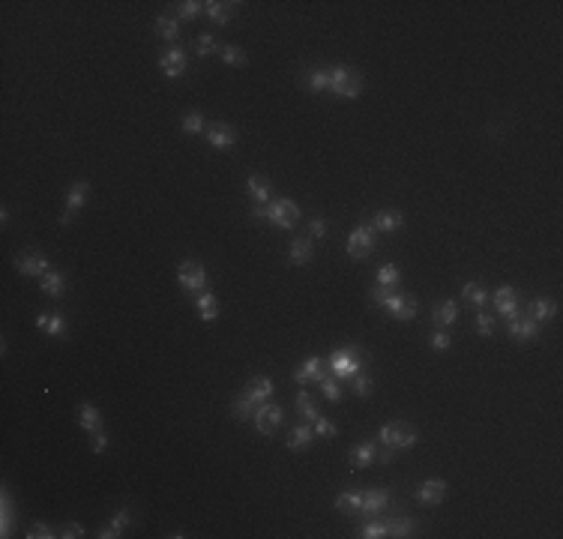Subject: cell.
I'll use <instances>...</instances> for the list:
<instances>
[{"label":"cell","mask_w":563,"mask_h":539,"mask_svg":"<svg viewBox=\"0 0 563 539\" xmlns=\"http://www.w3.org/2000/svg\"><path fill=\"white\" fill-rule=\"evenodd\" d=\"M246 192H249L252 201L267 204L270 198H273V186H270V180H264L261 174H249V180H246Z\"/></svg>","instance_id":"26"},{"label":"cell","mask_w":563,"mask_h":539,"mask_svg":"<svg viewBox=\"0 0 563 539\" xmlns=\"http://www.w3.org/2000/svg\"><path fill=\"white\" fill-rule=\"evenodd\" d=\"M330 375V366H326V357H308V359H303V363L297 366V372H294V381L303 386V384H308V381H315V384H321L324 377Z\"/></svg>","instance_id":"10"},{"label":"cell","mask_w":563,"mask_h":539,"mask_svg":"<svg viewBox=\"0 0 563 539\" xmlns=\"http://www.w3.org/2000/svg\"><path fill=\"white\" fill-rule=\"evenodd\" d=\"M15 267H18V273L21 276H45L51 270V261L42 255V252H30V255H21V258H15Z\"/></svg>","instance_id":"17"},{"label":"cell","mask_w":563,"mask_h":539,"mask_svg":"<svg viewBox=\"0 0 563 539\" xmlns=\"http://www.w3.org/2000/svg\"><path fill=\"white\" fill-rule=\"evenodd\" d=\"M371 300H375L378 305H384V309L393 314L396 321H414L416 318V296L411 294H398L396 287H378L375 285V291H371Z\"/></svg>","instance_id":"2"},{"label":"cell","mask_w":563,"mask_h":539,"mask_svg":"<svg viewBox=\"0 0 563 539\" xmlns=\"http://www.w3.org/2000/svg\"><path fill=\"white\" fill-rule=\"evenodd\" d=\"M198 314H201V321L204 323H213L216 318H219V303H216V296L213 291H204V294H198Z\"/></svg>","instance_id":"32"},{"label":"cell","mask_w":563,"mask_h":539,"mask_svg":"<svg viewBox=\"0 0 563 539\" xmlns=\"http://www.w3.org/2000/svg\"><path fill=\"white\" fill-rule=\"evenodd\" d=\"M306 87L312 90V93H324V90H330V69L326 66L308 69L306 72Z\"/></svg>","instance_id":"34"},{"label":"cell","mask_w":563,"mask_h":539,"mask_svg":"<svg viewBox=\"0 0 563 539\" xmlns=\"http://www.w3.org/2000/svg\"><path fill=\"white\" fill-rule=\"evenodd\" d=\"M321 390H324V399L326 401H342V386H339V381H333V377L330 375H326L324 377V381H321Z\"/></svg>","instance_id":"47"},{"label":"cell","mask_w":563,"mask_h":539,"mask_svg":"<svg viewBox=\"0 0 563 539\" xmlns=\"http://www.w3.org/2000/svg\"><path fill=\"white\" fill-rule=\"evenodd\" d=\"M389 503H393V491H387V489H369V491H362V516H369V518H375L380 516L384 509H389Z\"/></svg>","instance_id":"14"},{"label":"cell","mask_w":563,"mask_h":539,"mask_svg":"<svg viewBox=\"0 0 563 539\" xmlns=\"http://www.w3.org/2000/svg\"><path fill=\"white\" fill-rule=\"evenodd\" d=\"M402 282V270L396 264H380L378 267V287H398Z\"/></svg>","instance_id":"39"},{"label":"cell","mask_w":563,"mask_h":539,"mask_svg":"<svg viewBox=\"0 0 563 539\" xmlns=\"http://www.w3.org/2000/svg\"><path fill=\"white\" fill-rule=\"evenodd\" d=\"M129 524H132V512L129 509H117L114 516H111V521H108V524L99 530L96 536L99 539H117V536H123V530L129 527Z\"/></svg>","instance_id":"23"},{"label":"cell","mask_w":563,"mask_h":539,"mask_svg":"<svg viewBox=\"0 0 563 539\" xmlns=\"http://www.w3.org/2000/svg\"><path fill=\"white\" fill-rule=\"evenodd\" d=\"M429 345L432 350H438V354H443V350H450L452 348V336H450V330H434L432 336H429Z\"/></svg>","instance_id":"45"},{"label":"cell","mask_w":563,"mask_h":539,"mask_svg":"<svg viewBox=\"0 0 563 539\" xmlns=\"http://www.w3.org/2000/svg\"><path fill=\"white\" fill-rule=\"evenodd\" d=\"M252 219H267L273 228L290 231L299 222V207L290 201V198H279V201H270L267 207L255 204V207H252Z\"/></svg>","instance_id":"1"},{"label":"cell","mask_w":563,"mask_h":539,"mask_svg":"<svg viewBox=\"0 0 563 539\" xmlns=\"http://www.w3.org/2000/svg\"><path fill=\"white\" fill-rule=\"evenodd\" d=\"M219 48H222V45L216 42L213 33H201V36H198V42H195L198 57H210V54H219Z\"/></svg>","instance_id":"43"},{"label":"cell","mask_w":563,"mask_h":539,"mask_svg":"<svg viewBox=\"0 0 563 539\" xmlns=\"http://www.w3.org/2000/svg\"><path fill=\"white\" fill-rule=\"evenodd\" d=\"M351 381H353V395H357V399H369V395H371V386H375V377L360 368V372L353 375Z\"/></svg>","instance_id":"42"},{"label":"cell","mask_w":563,"mask_h":539,"mask_svg":"<svg viewBox=\"0 0 563 539\" xmlns=\"http://www.w3.org/2000/svg\"><path fill=\"white\" fill-rule=\"evenodd\" d=\"M57 536H63V539H81V536H84V527H81L78 521H69V524H63L57 530Z\"/></svg>","instance_id":"53"},{"label":"cell","mask_w":563,"mask_h":539,"mask_svg":"<svg viewBox=\"0 0 563 539\" xmlns=\"http://www.w3.org/2000/svg\"><path fill=\"white\" fill-rule=\"evenodd\" d=\"M348 458H351V467H353V471H362V467L375 464V458H378V444H375V440H362V444L351 446Z\"/></svg>","instance_id":"20"},{"label":"cell","mask_w":563,"mask_h":539,"mask_svg":"<svg viewBox=\"0 0 563 539\" xmlns=\"http://www.w3.org/2000/svg\"><path fill=\"white\" fill-rule=\"evenodd\" d=\"M315 258V246H312V237H297L290 243V264L297 267H306L308 261Z\"/></svg>","instance_id":"28"},{"label":"cell","mask_w":563,"mask_h":539,"mask_svg":"<svg viewBox=\"0 0 563 539\" xmlns=\"http://www.w3.org/2000/svg\"><path fill=\"white\" fill-rule=\"evenodd\" d=\"M204 138H207V144L210 147H216V150H228V147H234L237 144V129L234 126H228V123H207V132H204Z\"/></svg>","instance_id":"12"},{"label":"cell","mask_w":563,"mask_h":539,"mask_svg":"<svg viewBox=\"0 0 563 539\" xmlns=\"http://www.w3.org/2000/svg\"><path fill=\"white\" fill-rule=\"evenodd\" d=\"M312 426H315V435H317V437H326V440H330V437L339 435L335 422H333V419H326V417H317V419L312 422Z\"/></svg>","instance_id":"48"},{"label":"cell","mask_w":563,"mask_h":539,"mask_svg":"<svg viewBox=\"0 0 563 539\" xmlns=\"http://www.w3.org/2000/svg\"><path fill=\"white\" fill-rule=\"evenodd\" d=\"M461 294H465V300H468L470 305H479V309H483V305L488 303V291H486V287L479 285V282H468L465 287H461Z\"/></svg>","instance_id":"41"},{"label":"cell","mask_w":563,"mask_h":539,"mask_svg":"<svg viewBox=\"0 0 563 539\" xmlns=\"http://www.w3.org/2000/svg\"><path fill=\"white\" fill-rule=\"evenodd\" d=\"M414 530H416V521H414L411 516H393V518H387V536L407 539V536H414Z\"/></svg>","instance_id":"29"},{"label":"cell","mask_w":563,"mask_h":539,"mask_svg":"<svg viewBox=\"0 0 563 539\" xmlns=\"http://www.w3.org/2000/svg\"><path fill=\"white\" fill-rule=\"evenodd\" d=\"M255 408H258V404L252 401L249 395H243V393H240L237 399H234V404H231V413H234V419L246 422V419H252V417H255Z\"/></svg>","instance_id":"37"},{"label":"cell","mask_w":563,"mask_h":539,"mask_svg":"<svg viewBox=\"0 0 563 539\" xmlns=\"http://www.w3.org/2000/svg\"><path fill=\"white\" fill-rule=\"evenodd\" d=\"M219 57H222V63H228V66H246V63H249L246 51H243L240 45H222Z\"/></svg>","instance_id":"40"},{"label":"cell","mask_w":563,"mask_h":539,"mask_svg":"<svg viewBox=\"0 0 563 539\" xmlns=\"http://www.w3.org/2000/svg\"><path fill=\"white\" fill-rule=\"evenodd\" d=\"M360 536H362V539H384V536H387V518L378 521V516H375V518L369 521V524H362Z\"/></svg>","instance_id":"44"},{"label":"cell","mask_w":563,"mask_h":539,"mask_svg":"<svg viewBox=\"0 0 563 539\" xmlns=\"http://www.w3.org/2000/svg\"><path fill=\"white\" fill-rule=\"evenodd\" d=\"M39 282H42V294H48V296H60L66 291V278H63V273H57V270H48Z\"/></svg>","instance_id":"35"},{"label":"cell","mask_w":563,"mask_h":539,"mask_svg":"<svg viewBox=\"0 0 563 539\" xmlns=\"http://www.w3.org/2000/svg\"><path fill=\"white\" fill-rule=\"evenodd\" d=\"M506 330H510V336L515 341H522V345H524V341H533V339L539 336V323L533 321V318H522V314H519V318H513V321H506Z\"/></svg>","instance_id":"19"},{"label":"cell","mask_w":563,"mask_h":539,"mask_svg":"<svg viewBox=\"0 0 563 539\" xmlns=\"http://www.w3.org/2000/svg\"><path fill=\"white\" fill-rule=\"evenodd\" d=\"M159 69L165 72L168 78H180V75H183V72L189 69L186 51L180 48V45H174V48H168V51H162V54H159Z\"/></svg>","instance_id":"13"},{"label":"cell","mask_w":563,"mask_h":539,"mask_svg":"<svg viewBox=\"0 0 563 539\" xmlns=\"http://www.w3.org/2000/svg\"><path fill=\"white\" fill-rule=\"evenodd\" d=\"M78 422H81V428H84V431H99V428H102V413H99L96 404L81 401V408H78Z\"/></svg>","instance_id":"30"},{"label":"cell","mask_w":563,"mask_h":539,"mask_svg":"<svg viewBox=\"0 0 563 539\" xmlns=\"http://www.w3.org/2000/svg\"><path fill=\"white\" fill-rule=\"evenodd\" d=\"M477 332H479V336H486V339L495 332V318H492L488 312H479V314H477Z\"/></svg>","instance_id":"51"},{"label":"cell","mask_w":563,"mask_h":539,"mask_svg":"<svg viewBox=\"0 0 563 539\" xmlns=\"http://www.w3.org/2000/svg\"><path fill=\"white\" fill-rule=\"evenodd\" d=\"M557 314V303L548 300V296H537V300H530L528 305V318H533L537 323H546Z\"/></svg>","instance_id":"24"},{"label":"cell","mask_w":563,"mask_h":539,"mask_svg":"<svg viewBox=\"0 0 563 539\" xmlns=\"http://www.w3.org/2000/svg\"><path fill=\"white\" fill-rule=\"evenodd\" d=\"M312 444H315V428L308 426V422H299L288 437V449H294V453H306Z\"/></svg>","instance_id":"25"},{"label":"cell","mask_w":563,"mask_h":539,"mask_svg":"<svg viewBox=\"0 0 563 539\" xmlns=\"http://www.w3.org/2000/svg\"><path fill=\"white\" fill-rule=\"evenodd\" d=\"M344 252H348V258H353V261H366L371 252H375V228H369V225L353 228L348 234V240H344Z\"/></svg>","instance_id":"7"},{"label":"cell","mask_w":563,"mask_h":539,"mask_svg":"<svg viewBox=\"0 0 563 539\" xmlns=\"http://www.w3.org/2000/svg\"><path fill=\"white\" fill-rule=\"evenodd\" d=\"M297 410H299V417H303V422H315L321 413H317V404H315V399L308 395L306 390H299L297 393Z\"/></svg>","instance_id":"36"},{"label":"cell","mask_w":563,"mask_h":539,"mask_svg":"<svg viewBox=\"0 0 563 539\" xmlns=\"http://www.w3.org/2000/svg\"><path fill=\"white\" fill-rule=\"evenodd\" d=\"M330 90L335 96L342 99H357L362 93V78L357 69L344 66V63H339V66L330 69Z\"/></svg>","instance_id":"4"},{"label":"cell","mask_w":563,"mask_h":539,"mask_svg":"<svg viewBox=\"0 0 563 539\" xmlns=\"http://www.w3.org/2000/svg\"><path fill=\"white\" fill-rule=\"evenodd\" d=\"M308 234H312L315 240L326 237V219H324V216H312V219H308Z\"/></svg>","instance_id":"52"},{"label":"cell","mask_w":563,"mask_h":539,"mask_svg":"<svg viewBox=\"0 0 563 539\" xmlns=\"http://www.w3.org/2000/svg\"><path fill=\"white\" fill-rule=\"evenodd\" d=\"M378 440L389 449H411L416 444V428L407 426V422H387V426H380L378 431Z\"/></svg>","instance_id":"5"},{"label":"cell","mask_w":563,"mask_h":539,"mask_svg":"<svg viewBox=\"0 0 563 539\" xmlns=\"http://www.w3.org/2000/svg\"><path fill=\"white\" fill-rule=\"evenodd\" d=\"M36 327H39L45 336H51V339H63L69 332L63 312H39V314H36Z\"/></svg>","instance_id":"16"},{"label":"cell","mask_w":563,"mask_h":539,"mask_svg":"<svg viewBox=\"0 0 563 539\" xmlns=\"http://www.w3.org/2000/svg\"><path fill=\"white\" fill-rule=\"evenodd\" d=\"M180 129L186 135H201V132H207V117L201 111H189V114H183V120H180Z\"/></svg>","instance_id":"38"},{"label":"cell","mask_w":563,"mask_h":539,"mask_svg":"<svg viewBox=\"0 0 563 539\" xmlns=\"http://www.w3.org/2000/svg\"><path fill=\"white\" fill-rule=\"evenodd\" d=\"M326 366H330V375H335L339 381H344V377H353L362 366H366V350H362L360 345L339 348V350H333V354L326 357Z\"/></svg>","instance_id":"3"},{"label":"cell","mask_w":563,"mask_h":539,"mask_svg":"<svg viewBox=\"0 0 563 539\" xmlns=\"http://www.w3.org/2000/svg\"><path fill=\"white\" fill-rule=\"evenodd\" d=\"M273 377H267V375H258V377H252V381L246 384V390H243V395H249L255 404H264L273 399Z\"/></svg>","instance_id":"18"},{"label":"cell","mask_w":563,"mask_h":539,"mask_svg":"<svg viewBox=\"0 0 563 539\" xmlns=\"http://www.w3.org/2000/svg\"><path fill=\"white\" fill-rule=\"evenodd\" d=\"M432 321L438 323V327H452V323L459 321V303L456 300H443L432 309Z\"/></svg>","instance_id":"27"},{"label":"cell","mask_w":563,"mask_h":539,"mask_svg":"<svg viewBox=\"0 0 563 539\" xmlns=\"http://www.w3.org/2000/svg\"><path fill=\"white\" fill-rule=\"evenodd\" d=\"M237 6H240V3H225V0H210V3H204V12H207V18H210L213 24L225 27V24H228L234 15H237Z\"/></svg>","instance_id":"22"},{"label":"cell","mask_w":563,"mask_h":539,"mask_svg":"<svg viewBox=\"0 0 563 539\" xmlns=\"http://www.w3.org/2000/svg\"><path fill=\"white\" fill-rule=\"evenodd\" d=\"M371 228L380 234H393L405 228V213L402 210H378L375 219H371Z\"/></svg>","instance_id":"21"},{"label":"cell","mask_w":563,"mask_h":539,"mask_svg":"<svg viewBox=\"0 0 563 539\" xmlns=\"http://www.w3.org/2000/svg\"><path fill=\"white\" fill-rule=\"evenodd\" d=\"M447 480H425L420 482V489H416V500L425 503V507H441L443 498H447Z\"/></svg>","instance_id":"15"},{"label":"cell","mask_w":563,"mask_h":539,"mask_svg":"<svg viewBox=\"0 0 563 539\" xmlns=\"http://www.w3.org/2000/svg\"><path fill=\"white\" fill-rule=\"evenodd\" d=\"M252 422H255V428L264 437H273L276 428L285 422V410H282V404L264 401V404H258V408H255V417H252Z\"/></svg>","instance_id":"8"},{"label":"cell","mask_w":563,"mask_h":539,"mask_svg":"<svg viewBox=\"0 0 563 539\" xmlns=\"http://www.w3.org/2000/svg\"><path fill=\"white\" fill-rule=\"evenodd\" d=\"M57 533H54L51 524H45V521H36V524L27 530V539H54Z\"/></svg>","instance_id":"50"},{"label":"cell","mask_w":563,"mask_h":539,"mask_svg":"<svg viewBox=\"0 0 563 539\" xmlns=\"http://www.w3.org/2000/svg\"><path fill=\"white\" fill-rule=\"evenodd\" d=\"M393 453H396V449L384 446V449H380V453H378V458H375V462H380V464H389V462H393Z\"/></svg>","instance_id":"54"},{"label":"cell","mask_w":563,"mask_h":539,"mask_svg":"<svg viewBox=\"0 0 563 539\" xmlns=\"http://www.w3.org/2000/svg\"><path fill=\"white\" fill-rule=\"evenodd\" d=\"M335 509H339L342 516H357L362 509V491H342L339 498H335Z\"/></svg>","instance_id":"33"},{"label":"cell","mask_w":563,"mask_h":539,"mask_svg":"<svg viewBox=\"0 0 563 539\" xmlns=\"http://www.w3.org/2000/svg\"><path fill=\"white\" fill-rule=\"evenodd\" d=\"M105 449H108V435H105V428H99V431H90V453L102 455Z\"/></svg>","instance_id":"49"},{"label":"cell","mask_w":563,"mask_h":539,"mask_svg":"<svg viewBox=\"0 0 563 539\" xmlns=\"http://www.w3.org/2000/svg\"><path fill=\"white\" fill-rule=\"evenodd\" d=\"M495 305H497V314L506 321H513V318H519L522 314V303H519V294H515V287L513 285H501L495 291Z\"/></svg>","instance_id":"11"},{"label":"cell","mask_w":563,"mask_h":539,"mask_svg":"<svg viewBox=\"0 0 563 539\" xmlns=\"http://www.w3.org/2000/svg\"><path fill=\"white\" fill-rule=\"evenodd\" d=\"M177 282L180 287H183L186 294H204V291H210L207 287V270L201 261H180V267H177Z\"/></svg>","instance_id":"6"},{"label":"cell","mask_w":563,"mask_h":539,"mask_svg":"<svg viewBox=\"0 0 563 539\" xmlns=\"http://www.w3.org/2000/svg\"><path fill=\"white\" fill-rule=\"evenodd\" d=\"M201 12H204V3H198V0H183V3H177V21L180 18L192 21V18H198Z\"/></svg>","instance_id":"46"},{"label":"cell","mask_w":563,"mask_h":539,"mask_svg":"<svg viewBox=\"0 0 563 539\" xmlns=\"http://www.w3.org/2000/svg\"><path fill=\"white\" fill-rule=\"evenodd\" d=\"M153 27H156V36L165 42H177L180 39V21L171 15H159L156 21H153Z\"/></svg>","instance_id":"31"},{"label":"cell","mask_w":563,"mask_h":539,"mask_svg":"<svg viewBox=\"0 0 563 539\" xmlns=\"http://www.w3.org/2000/svg\"><path fill=\"white\" fill-rule=\"evenodd\" d=\"M87 198H90V183H87V180H75V183L69 186V192H66V207H63V213H60V225H63V228H66V225H72L75 213L87 204Z\"/></svg>","instance_id":"9"}]
</instances>
